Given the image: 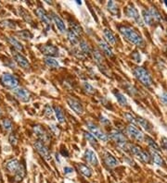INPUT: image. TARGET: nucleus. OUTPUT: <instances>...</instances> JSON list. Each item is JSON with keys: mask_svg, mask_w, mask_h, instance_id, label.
Returning <instances> with one entry per match:
<instances>
[{"mask_svg": "<svg viewBox=\"0 0 167 183\" xmlns=\"http://www.w3.org/2000/svg\"><path fill=\"white\" fill-rule=\"evenodd\" d=\"M120 33L131 44L137 46H144V39L139 34V32L132 27L130 26H120L119 27Z\"/></svg>", "mask_w": 167, "mask_h": 183, "instance_id": "f257e3e1", "label": "nucleus"}, {"mask_svg": "<svg viewBox=\"0 0 167 183\" xmlns=\"http://www.w3.org/2000/svg\"><path fill=\"white\" fill-rule=\"evenodd\" d=\"M133 73H134L135 77L138 79V80H139L143 85H145L147 87H149L152 85L153 80H152L150 74L143 67H136L133 70Z\"/></svg>", "mask_w": 167, "mask_h": 183, "instance_id": "f03ea898", "label": "nucleus"}, {"mask_svg": "<svg viewBox=\"0 0 167 183\" xmlns=\"http://www.w3.org/2000/svg\"><path fill=\"white\" fill-rule=\"evenodd\" d=\"M86 126H87V129L89 130V131L92 133V135H93L96 139H98V140H99V141H101V142H106L109 141V136H108V134H106L104 131H102L99 126H97L95 123H93V122H88V123L86 124Z\"/></svg>", "mask_w": 167, "mask_h": 183, "instance_id": "7ed1b4c3", "label": "nucleus"}, {"mask_svg": "<svg viewBox=\"0 0 167 183\" xmlns=\"http://www.w3.org/2000/svg\"><path fill=\"white\" fill-rule=\"evenodd\" d=\"M127 149H129V151L136 157L139 158L140 161L144 162V163H149L150 162V156L148 152L142 150L140 147L135 144H128L127 145Z\"/></svg>", "mask_w": 167, "mask_h": 183, "instance_id": "20e7f679", "label": "nucleus"}, {"mask_svg": "<svg viewBox=\"0 0 167 183\" xmlns=\"http://www.w3.org/2000/svg\"><path fill=\"white\" fill-rule=\"evenodd\" d=\"M108 136H109V139H111L113 142H115L120 147L127 149L128 143H127V141L125 139V136L119 130H115V129L111 130Z\"/></svg>", "mask_w": 167, "mask_h": 183, "instance_id": "39448f33", "label": "nucleus"}, {"mask_svg": "<svg viewBox=\"0 0 167 183\" xmlns=\"http://www.w3.org/2000/svg\"><path fill=\"white\" fill-rule=\"evenodd\" d=\"M124 13L125 15L132 19L133 21L136 22V23H138L140 26H143V21H142V18L140 17L138 9L136 8V7L133 5V4H128L126 7H125V9H124Z\"/></svg>", "mask_w": 167, "mask_h": 183, "instance_id": "423d86ee", "label": "nucleus"}, {"mask_svg": "<svg viewBox=\"0 0 167 183\" xmlns=\"http://www.w3.org/2000/svg\"><path fill=\"white\" fill-rule=\"evenodd\" d=\"M0 80H1V83L5 87H7L8 89H11V90L17 88L18 85H19V79L16 78L14 75L9 74V73H4L1 76Z\"/></svg>", "mask_w": 167, "mask_h": 183, "instance_id": "0eeeda50", "label": "nucleus"}, {"mask_svg": "<svg viewBox=\"0 0 167 183\" xmlns=\"http://www.w3.org/2000/svg\"><path fill=\"white\" fill-rule=\"evenodd\" d=\"M12 94L22 102L27 103L31 99V94L30 92L23 87H17L12 90Z\"/></svg>", "mask_w": 167, "mask_h": 183, "instance_id": "6e6552de", "label": "nucleus"}, {"mask_svg": "<svg viewBox=\"0 0 167 183\" xmlns=\"http://www.w3.org/2000/svg\"><path fill=\"white\" fill-rule=\"evenodd\" d=\"M35 14H36L37 18L40 20V22L44 23L46 28H48V29L51 28V19L43 7H38L35 10Z\"/></svg>", "mask_w": 167, "mask_h": 183, "instance_id": "1a4fd4ad", "label": "nucleus"}, {"mask_svg": "<svg viewBox=\"0 0 167 183\" xmlns=\"http://www.w3.org/2000/svg\"><path fill=\"white\" fill-rule=\"evenodd\" d=\"M40 51L42 54H44L45 55L47 56H50V57H56V56H58L59 55V51H58V48L51 45V44H47V45H42L40 47H39Z\"/></svg>", "mask_w": 167, "mask_h": 183, "instance_id": "9d476101", "label": "nucleus"}, {"mask_svg": "<svg viewBox=\"0 0 167 183\" xmlns=\"http://www.w3.org/2000/svg\"><path fill=\"white\" fill-rule=\"evenodd\" d=\"M33 146H34L36 152L41 157H43V158H45L46 160H50V158H51V157H50V152H49L48 148L47 147V145L44 142H42L40 141H36L33 143Z\"/></svg>", "mask_w": 167, "mask_h": 183, "instance_id": "9b49d317", "label": "nucleus"}, {"mask_svg": "<svg viewBox=\"0 0 167 183\" xmlns=\"http://www.w3.org/2000/svg\"><path fill=\"white\" fill-rule=\"evenodd\" d=\"M126 133L134 140L138 141V142H143L144 141V134L142 133V131H140L134 125V124H130L127 126L126 128Z\"/></svg>", "mask_w": 167, "mask_h": 183, "instance_id": "f8f14e48", "label": "nucleus"}, {"mask_svg": "<svg viewBox=\"0 0 167 183\" xmlns=\"http://www.w3.org/2000/svg\"><path fill=\"white\" fill-rule=\"evenodd\" d=\"M66 102L67 104L69 105V106L78 115H82L84 112V107L83 105L81 104V102L79 100H77L76 98L74 97H71V96H68L67 99H66Z\"/></svg>", "mask_w": 167, "mask_h": 183, "instance_id": "ddd939ff", "label": "nucleus"}, {"mask_svg": "<svg viewBox=\"0 0 167 183\" xmlns=\"http://www.w3.org/2000/svg\"><path fill=\"white\" fill-rule=\"evenodd\" d=\"M33 132L35 133L36 137L38 138V141H40V142H42L44 143L50 140L49 134L45 131V129L42 126H40V125L33 126Z\"/></svg>", "mask_w": 167, "mask_h": 183, "instance_id": "4468645a", "label": "nucleus"}, {"mask_svg": "<svg viewBox=\"0 0 167 183\" xmlns=\"http://www.w3.org/2000/svg\"><path fill=\"white\" fill-rule=\"evenodd\" d=\"M12 55H13V58L15 60V62L23 69L24 70H27L30 68V63L27 60V58L25 56H23L21 53L16 52V51H13L12 52Z\"/></svg>", "mask_w": 167, "mask_h": 183, "instance_id": "2eb2a0df", "label": "nucleus"}, {"mask_svg": "<svg viewBox=\"0 0 167 183\" xmlns=\"http://www.w3.org/2000/svg\"><path fill=\"white\" fill-rule=\"evenodd\" d=\"M92 55H93V57H94L95 62L97 63V65L99 67V69H100L104 73H106L107 67H106L105 64H104V61H103V57H102L101 53L99 52V50L95 49V50L93 51V53H92Z\"/></svg>", "mask_w": 167, "mask_h": 183, "instance_id": "dca6fc26", "label": "nucleus"}, {"mask_svg": "<svg viewBox=\"0 0 167 183\" xmlns=\"http://www.w3.org/2000/svg\"><path fill=\"white\" fill-rule=\"evenodd\" d=\"M84 158L91 166H98V164H99V160H98V157L96 156V154L90 149L85 150V152L84 154Z\"/></svg>", "mask_w": 167, "mask_h": 183, "instance_id": "f3484780", "label": "nucleus"}, {"mask_svg": "<svg viewBox=\"0 0 167 183\" xmlns=\"http://www.w3.org/2000/svg\"><path fill=\"white\" fill-rule=\"evenodd\" d=\"M51 18H52V20H53V22H54V23H55V25L57 26V28L58 29V31H59L60 32H62V33L67 32V28H66V25H65V22L61 20V18H60L58 15H57L56 13L52 12V13H51Z\"/></svg>", "mask_w": 167, "mask_h": 183, "instance_id": "a211bd4d", "label": "nucleus"}, {"mask_svg": "<svg viewBox=\"0 0 167 183\" xmlns=\"http://www.w3.org/2000/svg\"><path fill=\"white\" fill-rule=\"evenodd\" d=\"M103 160H104V163L109 167H114V166H117L119 165L118 160L113 157L111 154H110L109 152H105L103 154Z\"/></svg>", "mask_w": 167, "mask_h": 183, "instance_id": "6ab92c4d", "label": "nucleus"}, {"mask_svg": "<svg viewBox=\"0 0 167 183\" xmlns=\"http://www.w3.org/2000/svg\"><path fill=\"white\" fill-rule=\"evenodd\" d=\"M99 46L106 56L113 57V52L110 47V46L107 44V42H105L104 40H99Z\"/></svg>", "mask_w": 167, "mask_h": 183, "instance_id": "aec40b11", "label": "nucleus"}, {"mask_svg": "<svg viewBox=\"0 0 167 183\" xmlns=\"http://www.w3.org/2000/svg\"><path fill=\"white\" fill-rule=\"evenodd\" d=\"M20 166V162L17 159H10L6 163V168L8 169V172L10 173H16Z\"/></svg>", "mask_w": 167, "mask_h": 183, "instance_id": "412c9836", "label": "nucleus"}, {"mask_svg": "<svg viewBox=\"0 0 167 183\" xmlns=\"http://www.w3.org/2000/svg\"><path fill=\"white\" fill-rule=\"evenodd\" d=\"M136 122H137L138 124H139V126H141L145 131H147L148 132H150V131H152V129H153L152 125H151L147 119H145L144 118H141V117L137 118Z\"/></svg>", "mask_w": 167, "mask_h": 183, "instance_id": "4be33fe9", "label": "nucleus"}, {"mask_svg": "<svg viewBox=\"0 0 167 183\" xmlns=\"http://www.w3.org/2000/svg\"><path fill=\"white\" fill-rule=\"evenodd\" d=\"M144 140L146 141L147 144L149 146V148L151 149V151H155L157 153H160L161 152V149H160V146L156 143V142L149 136H145L144 137Z\"/></svg>", "mask_w": 167, "mask_h": 183, "instance_id": "5701e85b", "label": "nucleus"}, {"mask_svg": "<svg viewBox=\"0 0 167 183\" xmlns=\"http://www.w3.org/2000/svg\"><path fill=\"white\" fill-rule=\"evenodd\" d=\"M103 35H104V38L106 39L107 41V44L108 45H115L116 43V38L114 36V34L112 33L111 30L109 29H104L103 30Z\"/></svg>", "mask_w": 167, "mask_h": 183, "instance_id": "b1692460", "label": "nucleus"}, {"mask_svg": "<svg viewBox=\"0 0 167 183\" xmlns=\"http://www.w3.org/2000/svg\"><path fill=\"white\" fill-rule=\"evenodd\" d=\"M44 62L45 64L49 68V69H54V70H57L59 68V63L58 61L56 59L55 57H50V56H47L45 57L44 59Z\"/></svg>", "mask_w": 167, "mask_h": 183, "instance_id": "393cba45", "label": "nucleus"}, {"mask_svg": "<svg viewBox=\"0 0 167 183\" xmlns=\"http://www.w3.org/2000/svg\"><path fill=\"white\" fill-rule=\"evenodd\" d=\"M149 156H150V159L152 160V162H153L155 165H157V166H164V159L162 158V157L160 156L159 153H157V152H155V151H151Z\"/></svg>", "mask_w": 167, "mask_h": 183, "instance_id": "a878e982", "label": "nucleus"}, {"mask_svg": "<svg viewBox=\"0 0 167 183\" xmlns=\"http://www.w3.org/2000/svg\"><path fill=\"white\" fill-rule=\"evenodd\" d=\"M77 168H78L79 172L82 175H84V177L90 178L92 176V170H91V168L88 166H86L84 164H78L77 165Z\"/></svg>", "mask_w": 167, "mask_h": 183, "instance_id": "bb28decb", "label": "nucleus"}, {"mask_svg": "<svg viewBox=\"0 0 167 183\" xmlns=\"http://www.w3.org/2000/svg\"><path fill=\"white\" fill-rule=\"evenodd\" d=\"M149 14H150V16H151V18H152V20H153L154 22H161L163 21L162 15H161L160 12L156 9V7H150L149 9Z\"/></svg>", "mask_w": 167, "mask_h": 183, "instance_id": "cd10ccee", "label": "nucleus"}, {"mask_svg": "<svg viewBox=\"0 0 167 183\" xmlns=\"http://www.w3.org/2000/svg\"><path fill=\"white\" fill-rule=\"evenodd\" d=\"M8 43L13 46V48L16 50V51H18V52H23V45L17 40V39H15V38H13V37H8Z\"/></svg>", "mask_w": 167, "mask_h": 183, "instance_id": "c85d7f7f", "label": "nucleus"}, {"mask_svg": "<svg viewBox=\"0 0 167 183\" xmlns=\"http://www.w3.org/2000/svg\"><path fill=\"white\" fill-rule=\"evenodd\" d=\"M107 7H108V10L110 11L111 15H113L115 17H119V8H118V6L115 2L109 1L107 4Z\"/></svg>", "mask_w": 167, "mask_h": 183, "instance_id": "c756f323", "label": "nucleus"}, {"mask_svg": "<svg viewBox=\"0 0 167 183\" xmlns=\"http://www.w3.org/2000/svg\"><path fill=\"white\" fill-rule=\"evenodd\" d=\"M141 18H142L143 22H145L147 25H152L153 22H154L151 16H150V14H149V11L148 9H143L142 10V17Z\"/></svg>", "mask_w": 167, "mask_h": 183, "instance_id": "7c9ffc66", "label": "nucleus"}, {"mask_svg": "<svg viewBox=\"0 0 167 183\" xmlns=\"http://www.w3.org/2000/svg\"><path fill=\"white\" fill-rule=\"evenodd\" d=\"M54 114L56 115V118H57V120L59 122V123H64L65 122V116H64V113L62 111V109L59 107V106H55L54 107Z\"/></svg>", "mask_w": 167, "mask_h": 183, "instance_id": "2f4dec72", "label": "nucleus"}, {"mask_svg": "<svg viewBox=\"0 0 167 183\" xmlns=\"http://www.w3.org/2000/svg\"><path fill=\"white\" fill-rule=\"evenodd\" d=\"M113 94L116 98V100L118 101V103L121 105H128V102H127V99L126 97L120 92H116V91H113Z\"/></svg>", "mask_w": 167, "mask_h": 183, "instance_id": "473e14b6", "label": "nucleus"}, {"mask_svg": "<svg viewBox=\"0 0 167 183\" xmlns=\"http://www.w3.org/2000/svg\"><path fill=\"white\" fill-rule=\"evenodd\" d=\"M84 135L85 139L87 140V142H88L94 148H98V147H99V142H98L97 139H96L91 133L84 131Z\"/></svg>", "mask_w": 167, "mask_h": 183, "instance_id": "72a5a7b5", "label": "nucleus"}, {"mask_svg": "<svg viewBox=\"0 0 167 183\" xmlns=\"http://www.w3.org/2000/svg\"><path fill=\"white\" fill-rule=\"evenodd\" d=\"M25 176V167H24V165L23 164H20V166L18 168V170L16 171L15 173V179L17 181H21Z\"/></svg>", "mask_w": 167, "mask_h": 183, "instance_id": "f704fd0d", "label": "nucleus"}, {"mask_svg": "<svg viewBox=\"0 0 167 183\" xmlns=\"http://www.w3.org/2000/svg\"><path fill=\"white\" fill-rule=\"evenodd\" d=\"M67 36H68V40L70 41V43L73 46H75L79 43V39H78V35H76L73 31L69 30L67 31Z\"/></svg>", "mask_w": 167, "mask_h": 183, "instance_id": "c9c22d12", "label": "nucleus"}, {"mask_svg": "<svg viewBox=\"0 0 167 183\" xmlns=\"http://www.w3.org/2000/svg\"><path fill=\"white\" fill-rule=\"evenodd\" d=\"M83 88L84 90V92L86 94H96V89L91 84H89L88 82H84Z\"/></svg>", "mask_w": 167, "mask_h": 183, "instance_id": "e433bc0d", "label": "nucleus"}, {"mask_svg": "<svg viewBox=\"0 0 167 183\" xmlns=\"http://www.w3.org/2000/svg\"><path fill=\"white\" fill-rule=\"evenodd\" d=\"M17 35L20 36L23 39H32L33 38V33L30 32L28 30H23L21 31H18Z\"/></svg>", "mask_w": 167, "mask_h": 183, "instance_id": "4c0bfd02", "label": "nucleus"}, {"mask_svg": "<svg viewBox=\"0 0 167 183\" xmlns=\"http://www.w3.org/2000/svg\"><path fill=\"white\" fill-rule=\"evenodd\" d=\"M1 124H2V127L4 128V130L6 131H9L12 130L13 125H12V122L8 118H4L2 120V123Z\"/></svg>", "mask_w": 167, "mask_h": 183, "instance_id": "58836bf2", "label": "nucleus"}, {"mask_svg": "<svg viewBox=\"0 0 167 183\" xmlns=\"http://www.w3.org/2000/svg\"><path fill=\"white\" fill-rule=\"evenodd\" d=\"M80 48L82 52L84 53L85 55H90L91 54V49L88 46V44L85 41H81L80 42Z\"/></svg>", "mask_w": 167, "mask_h": 183, "instance_id": "ea45409f", "label": "nucleus"}, {"mask_svg": "<svg viewBox=\"0 0 167 183\" xmlns=\"http://www.w3.org/2000/svg\"><path fill=\"white\" fill-rule=\"evenodd\" d=\"M124 118H125V119L128 121V122H130V124H134V123H136V119H137V118L132 114V113H129V112H126V113H124Z\"/></svg>", "mask_w": 167, "mask_h": 183, "instance_id": "a19ab883", "label": "nucleus"}, {"mask_svg": "<svg viewBox=\"0 0 167 183\" xmlns=\"http://www.w3.org/2000/svg\"><path fill=\"white\" fill-rule=\"evenodd\" d=\"M19 10H20V14L22 15V17H23V18L26 22H32V18H31V16L26 13V11H24V10L23 9V7H21Z\"/></svg>", "mask_w": 167, "mask_h": 183, "instance_id": "79ce46f5", "label": "nucleus"}, {"mask_svg": "<svg viewBox=\"0 0 167 183\" xmlns=\"http://www.w3.org/2000/svg\"><path fill=\"white\" fill-rule=\"evenodd\" d=\"M44 111H45V115H46L47 117H51V116L54 114V109H53L49 105H47L45 106Z\"/></svg>", "mask_w": 167, "mask_h": 183, "instance_id": "37998d69", "label": "nucleus"}, {"mask_svg": "<svg viewBox=\"0 0 167 183\" xmlns=\"http://www.w3.org/2000/svg\"><path fill=\"white\" fill-rule=\"evenodd\" d=\"M8 142H10L11 145H16V144H17V142H18V138H17V136H16L15 133H11V134L9 135V137H8Z\"/></svg>", "mask_w": 167, "mask_h": 183, "instance_id": "c03bdc74", "label": "nucleus"}, {"mask_svg": "<svg viewBox=\"0 0 167 183\" xmlns=\"http://www.w3.org/2000/svg\"><path fill=\"white\" fill-rule=\"evenodd\" d=\"M99 121H100V123H101L102 125H104V126H106V125H110V124H111L110 120H109L107 118L103 117V116H100V117H99Z\"/></svg>", "mask_w": 167, "mask_h": 183, "instance_id": "a18cd8bd", "label": "nucleus"}, {"mask_svg": "<svg viewBox=\"0 0 167 183\" xmlns=\"http://www.w3.org/2000/svg\"><path fill=\"white\" fill-rule=\"evenodd\" d=\"M132 58L136 61V62H140L141 61V57H140V55L138 52H134L132 54Z\"/></svg>", "mask_w": 167, "mask_h": 183, "instance_id": "49530a36", "label": "nucleus"}, {"mask_svg": "<svg viewBox=\"0 0 167 183\" xmlns=\"http://www.w3.org/2000/svg\"><path fill=\"white\" fill-rule=\"evenodd\" d=\"M161 100H162V102H163L164 105H167V92L163 93V94L161 95Z\"/></svg>", "mask_w": 167, "mask_h": 183, "instance_id": "de8ad7c7", "label": "nucleus"}, {"mask_svg": "<svg viewBox=\"0 0 167 183\" xmlns=\"http://www.w3.org/2000/svg\"><path fill=\"white\" fill-rule=\"evenodd\" d=\"M63 171H64V174L67 175V174L73 173V169L72 167H70V166H65V167L63 168Z\"/></svg>", "mask_w": 167, "mask_h": 183, "instance_id": "09e8293b", "label": "nucleus"}, {"mask_svg": "<svg viewBox=\"0 0 167 183\" xmlns=\"http://www.w3.org/2000/svg\"><path fill=\"white\" fill-rule=\"evenodd\" d=\"M162 144H163L164 148L167 151V138H163L162 139Z\"/></svg>", "mask_w": 167, "mask_h": 183, "instance_id": "8fccbe9b", "label": "nucleus"}, {"mask_svg": "<svg viewBox=\"0 0 167 183\" xmlns=\"http://www.w3.org/2000/svg\"><path fill=\"white\" fill-rule=\"evenodd\" d=\"M76 3H77L78 5H81V4H82V2H81V1H76Z\"/></svg>", "mask_w": 167, "mask_h": 183, "instance_id": "3c124183", "label": "nucleus"}, {"mask_svg": "<svg viewBox=\"0 0 167 183\" xmlns=\"http://www.w3.org/2000/svg\"><path fill=\"white\" fill-rule=\"evenodd\" d=\"M164 4H165V6L167 7V0H165V1H164Z\"/></svg>", "mask_w": 167, "mask_h": 183, "instance_id": "603ef678", "label": "nucleus"}, {"mask_svg": "<svg viewBox=\"0 0 167 183\" xmlns=\"http://www.w3.org/2000/svg\"><path fill=\"white\" fill-rule=\"evenodd\" d=\"M165 21H166V22H167V16H166V17H165Z\"/></svg>", "mask_w": 167, "mask_h": 183, "instance_id": "864d4df0", "label": "nucleus"}, {"mask_svg": "<svg viewBox=\"0 0 167 183\" xmlns=\"http://www.w3.org/2000/svg\"><path fill=\"white\" fill-rule=\"evenodd\" d=\"M1 115H2V113H1V111H0V117H1Z\"/></svg>", "mask_w": 167, "mask_h": 183, "instance_id": "5fc2aeb1", "label": "nucleus"}]
</instances>
